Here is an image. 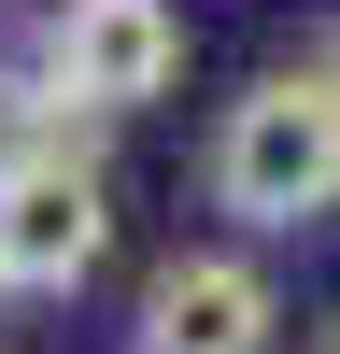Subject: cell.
Instances as JSON below:
<instances>
[{
	"label": "cell",
	"instance_id": "obj_1",
	"mask_svg": "<svg viewBox=\"0 0 340 354\" xmlns=\"http://www.w3.org/2000/svg\"><path fill=\"white\" fill-rule=\"evenodd\" d=\"M213 213L255 227V241H298V227L340 213V85L312 57H283V71H255L227 100V128H213Z\"/></svg>",
	"mask_w": 340,
	"mask_h": 354
},
{
	"label": "cell",
	"instance_id": "obj_2",
	"mask_svg": "<svg viewBox=\"0 0 340 354\" xmlns=\"http://www.w3.org/2000/svg\"><path fill=\"white\" fill-rule=\"evenodd\" d=\"M113 241V185L71 156V142H15L0 156V283L15 298H71Z\"/></svg>",
	"mask_w": 340,
	"mask_h": 354
},
{
	"label": "cell",
	"instance_id": "obj_3",
	"mask_svg": "<svg viewBox=\"0 0 340 354\" xmlns=\"http://www.w3.org/2000/svg\"><path fill=\"white\" fill-rule=\"evenodd\" d=\"M185 71V15L170 0H71L43 28V100L57 113H142Z\"/></svg>",
	"mask_w": 340,
	"mask_h": 354
},
{
	"label": "cell",
	"instance_id": "obj_4",
	"mask_svg": "<svg viewBox=\"0 0 340 354\" xmlns=\"http://www.w3.org/2000/svg\"><path fill=\"white\" fill-rule=\"evenodd\" d=\"M283 340V298L255 255H170L142 283V354H270Z\"/></svg>",
	"mask_w": 340,
	"mask_h": 354
},
{
	"label": "cell",
	"instance_id": "obj_5",
	"mask_svg": "<svg viewBox=\"0 0 340 354\" xmlns=\"http://www.w3.org/2000/svg\"><path fill=\"white\" fill-rule=\"evenodd\" d=\"M326 354H340V340H326Z\"/></svg>",
	"mask_w": 340,
	"mask_h": 354
}]
</instances>
